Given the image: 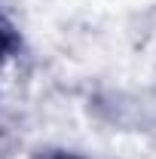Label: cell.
<instances>
[{
	"label": "cell",
	"instance_id": "cell-1",
	"mask_svg": "<svg viewBox=\"0 0 156 159\" xmlns=\"http://www.w3.org/2000/svg\"><path fill=\"white\" fill-rule=\"evenodd\" d=\"M19 31H16V25L9 19H3L0 16V64L9 58V55H16V49H19Z\"/></svg>",
	"mask_w": 156,
	"mask_h": 159
},
{
	"label": "cell",
	"instance_id": "cell-2",
	"mask_svg": "<svg viewBox=\"0 0 156 159\" xmlns=\"http://www.w3.org/2000/svg\"><path fill=\"white\" fill-rule=\"evenodd\" d=\"M34 159H86V156H77V153H64V150H46V153H37Z\"/></svg>",
	"mask_w": 156,
	"mask_h": 159
}]
</instances>
